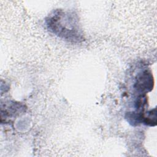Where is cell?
Here are the masks:
<instances>
[{"label": "cell", "instance_id": "1", "mask_svg": "<svg viewBox=\"0 0 157 157\" xmlns=\"http://www.w3.org/2000/svg\"><path fill=\"white\" fill-rule=\"evenodd\" d=\"M151 78L152 77L150 74H148L147 72H144L142 75L137 81V89L141 91H148V88L151 89L153 85Z\"/></svg>", "mask_w": 157, "mask_h": 157}]
</instances>
